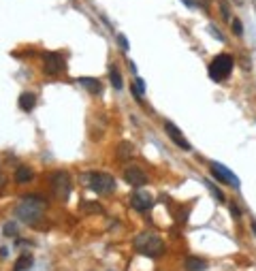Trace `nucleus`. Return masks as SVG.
<instances>
[{
  "label": "nucleus",
  "instance_id": "f257e3e1",
  "mask_svg": "<svg viewBox=\"0 0 256 271\" xmlns=\"http://www.w3.org/2000/svg\"><path fill=\"white\" fill-rule=\"evenodd\" d=\"M45 209H47V199L39 197V194H26L15 207V216L26 225H37Z\"/></svg>",
  "mask_w": 256,
  "mask_h": 271
},
{
  "label": "nucleus",
  "instance_id": "f03ea898",
  "mask_svg": "<svg viewBox=\"0 0 256 271\" xmlns=\"http://www.w3.org/2000/svg\"><path fill=\"white\" fill-rule=\"evenodd\" d=\"M135 250L143 256L158 258L162 252H165V244H162V239L158 237V235L141 233V235H137V239H135Z\"/></svg>",
  "mask_w": 256,
  "mask_h": 271
},
{
  "label": "nucleus",
  "instance_id": "7ed1b4c3",
  "mask_svg": "<svg viewBox=\"0 0 256 271\" xmlns=\"http://www.w3.org/2000/svg\"><path fill=\"white\" fill-rule=\"evenodd\" d=\"M233 64H235L233 56H229V54H220V56H216V58L212 60V64H209V77H212L213 81H224V79L231 75Z\"/></svg>",
  "mask_w": 256,
  "mask_h": 271
},
{
  "label": "nucleus",
  "instance_id": "20e7f679",
  "mask_svg": "<svg viewBox=\"0 0 256 271\" xmlns=\"http://www.w3.org/2000/svg\"><path fill=\"white\" fill-rule=\"evenodd\" d=\"M88 186L96 194H111L115 190V180L113 175L105 173V171H96V173L88 175Z\"/></svg>",
  "mask_w": 256,
  "mask_h": 271
},
{
  "label": "nucleus",
  "instance_id": "39448f33",
  "mask_svg": "<svg viewBox=\"0 0 256 271\" xmlns=\"http://www.w3.org/2000/svg\"><path fill=\"white\" fill-rule=\"evenodd\" d=\"M43 70L47 75H60L66 70V60L58 51H45L43 54Z\"/></svg>",
  "mask_w": 256,
  "mask_h": 271
},
{
  "label": "nucleus",
  "instance_id": "423d86ee",
  "mask_svg": "<svg viewBox=\"0 0 256 271\" xmlns=\"http://www.w3.org/2000/svg\"><path fill=\"white\" fill-rule=\"evenodd\" d=\"M71 188H73L71 178H68L66 171H56V173L51 175V190H54L62 201H66V199L71 197Z\"/></svg>",
  "mask_w": 256,
  "mask_h": 271
},
{
  "label": "nucleus",
  "instance_id": "0eeeda50",
  "mask_svg": "<svg viewBox=\"0 0 256 271\" xmlns=\"http://www.w3.org/2000/svg\"><path fill=\"white\" fill-rule=\"evenodd\" d=\"M212 175H213V178H216L218 181H222V184L233 186L235 190H239V188H241L239 178H237V175L233 173L229 167H224V164H220V162H212Z\"/></svg>",
  "mask_w": 256,
  "mask_h": 271
},
{
  "label": "nucleus",
  "instance_id": "6e6552de",
  "mask_svg": "<svg viewBox=\"0 0 256 271\" xmlns=\"http://www.w3.org/2000/svg\"><path fill=\"white\" fill-rule=\"evenodd\" d=\"M165 133H167V137L175 143L179 150H186V152H190L192 150V145L186 141V137H184V133L179 131V128L173 124V122H165Z\"/></svg>",
  "mask_w": 256,
  "mask_h": 271
},
{
  "label": "nucleus",
  "instance_id": "1a4fd4ad",
  "mask_svg": "<svg viewBox=\"0 0 256 271\" xmlns=\"http://www.w3.org/2000/svg\"><path fill=\"white\" fill-rule=\"evenodd\" d=\"M124 180L126 184H130L132 188H141L148 184V175H145V171H141L139 167H128L124 171Z\"/></svg>",
  "mask_w": 256,
  "mask_h": 271
},
{
  "label": "nucleus",
  "instance_id": "9d476101",
  "mask_svg": "<svg viewBox=\"0 0 256 271\" xmlns=\"http://www.w3.org/2000/svg\"><path fill=\"white\" fill-rule=\"evenodd\" d=\"M130 205H132V209H135V211H141V214H145V211H149V209L154 207V201H152V197H149V194L135 192V194H132V199H130Z\"/></svg>",
  "mask_w": 256,
  "mask_h": 271
},
{
  "label": "nucleus",
  "instance_id": "9b49d317",
  "mask_svg": "<svg viewBox=\"0 0 256 271\" xmlns=\"http://www.w3.org/2000/svg\"><path fill=\"white\" fill-rule=\"evenodd\" d=\"M115 154H118L120 160H130V158L135 156V145L128 143V141H122V143H118V147H115Z\"/></svg>",
  "mask_w": 256,
  "mask_h": 271
},
{
  "label": "nucleus",
  "instance_id": "f8f14e48",
  "mask_svg": "<svg viewBox=\"0 0 256 271\" xmlns=\"http://www.w3.org/2000/svg\"><path fill=\"white\" fill-rule=\"evenodd\" d=\"M207 261H203L201 256H188L186 258V271H205Z\"/></svg>",
  "mask_w": 256,
  "mask_h": 271
},
{
  "label": "nucleus",
  "instance_id": "ddd939ff",
  "mask_svg": "<svg viewBox=\"0 0 256 271\" xmlns=\"http://www.w3.org/2000/svg\"><path fill=\"white\" fill-rule=\"evenodd\" d=\"M77 84H79V86H84L85 90L94 92V94H101V90H103L101 81L94 79V77H79V79H77Z\"/></svg>",
  "mask_w": 256,
  "mask_h": 271
},
{
  "label": "nucleus",
  "instance_id": "4468645a",
  "mask_svg": "<svg viewBox=\"0 0 256 271\" xmlns=\"http://www.w3.org/2000/svg\"><path fill=\"white\" fill-rule=\"evenodd\" d=\"M34 105H37V94L24 92V94L20 96V109H21V111H32Z\"/></svg>",
  "mask_w": 256,
  "mask_h": 271
},
{
  "label": "nucleus",
  "instance_id": "2eb2a0df",
  "mask_svg": "<svg viewBox=\"0 0 256 271\" xmlns=\"http://www.w3.org/2000/svg\"><path fill=\"white\" fill-rule=\"evenodd\" d=\"M32 178H34V173H32L30 167H20L15 171V181H17V184H28V181H32Z\"/></svg>",
  "mask_w": 256,
  "mask_h": 271
},
{
  "label": "nucleus",
  "instance_id": "dca6fc26",
  "mask_svg": "<svg viewBox=\"0 0 256 271\" xmlns=\"http://www.w3.org/2000/svg\"><path fill=\"white\" fill-rule=\"evenodd\" d=\"M109 81H111V86L115 88V90H122V88H124L120 70H118V67H113V64H111V68H109Z\"/></svg>",
  "mask_w": 256,
  "mask_h": 271
},
{
  "label": "nucleus",
  "instance_id": "f3484780",
  "mask_svg": "<svg viewBox=\"0 0 256 271\" xmlns=\"http://www.w3.org/2000/svg\"><path fill=\"white\" fill-rule=\"evenodd\" d=\"M32 256L30 254H21L20 258L15 261V265H13V271H26V269H30L32 267Z\"/></svg>",
  "mask_w": 256,
  "mask_h": 271
},
{
  "label": "nucleus",
  "instance_id": "a211bd4d",
  "mask_svg": "<svg viewBox=\"0 0 256 271\" xmlns=\"http://www.w3.org/2000/svg\"><path fill=\"white\" fill-rule=\"evenodd\" d=\"M130 90H132V94H135L137 98H141L143 94H145V81H143L141 77H137V79H135V84H132V88H130Z\"/></svg>",
  "mask_w": 256,
  "mask_h": 271
},
{
  "label": "nucleus",
  "instance_id": "6ab92c4d",
  "mask_svg": "<svg viewBox=\"0 0 256 271\" xmlns=\"http://www.w3.org/2000/svg\"><path fill=\"white\" fill-rule=\"evenodd\" d=\"M205 184H207V188H209V192L213 194V199H216V201H220V203H224V194L220 192V188H216V186L212 184V181H205Z\"/></svg>",
  "mask_w": 256,
  "mask_h": 271
},
{
  "label": "nucleus",
  "instance_id": "aec40b11",
  "mask_svg": "<svg viewBox=\"0 0 256 271\" xmlns=\"http://www.w3.org/2000/svg\"><path fill=\"white\" fill-rule=\"evenodd\" d=\"M231 26H233V32H235V37H241V34H243V26H241V22L237 20V17H233V20H231Z\"/></svg>",
  "mask_w": 256,
  "mask_h": 271
},
{
  "label": "nucleus",
  "instance_id": "412c9836",
  "mask_svg": "<svg viewBox=\"0 0 256 271\" xmlns=\"http://www.w3.org/2000/svg\"><path fill=\"white\" fill-rule=\"evenodd\" d=\"M220 13H222V20L224 22H231L233 15L229 13V7H226V2H220Z\"/></svg>",
  "mask_w": 256,
  "mask_h": 271
},
{
  "label": "nucleus",
  "instance_id": "4be33fe9",
  "mask_svg": "<svg viewBox=\"0 0 256 271\" xmlns=\"http://www.w3.org/2000/svg\"><path fill=\"white\" fill-rule=\"evenodd\" d=\"M84 205H85V207H84L85 211H94V214H101V211H103L98 203H84Z\"/></svg>",
  "mask_w": 256,
  "mask_h": 271
},
{
  "label": "nucleus",
  "instance_id": "5701e85b",
  "mask_svg": "<svg viewBox=\"0 0 256 271\" xmlns=\"http://www.w3.org/2000/svg\"><path fill=\"white\" fill-rule=\"evenodd\" d=\"M2 233H4V235H17V226L13 225V222H9V225H4Z\"/></svg>",
  "mask_w": 256,
  "mask_h": 271
},
{
  "label": "nucleus",
  "instance_id": "b1692460",
  "mask_svg": "<svg viewBox=\"0 0 256 271\" xmlns=\"http://www.w3.org/2000/svg\"><path fill=\"white\" fill-rule=\"evenodd\" d=\"M229 211H231V214L235 216V218H239V216H241V211L237 209V205H235V203H229Z\"/></svg>",
  "mask_w": 256,
  "mask_h": 271
},
{
  "label": "nucleus",
  "instance_id": "393cba45",
  "mask_svg": "<svg viewBox=\"0 0 256 271\" xmlns=\"http://www.w3.org/2000/svg\"><path fill=\"white\" fill-rule=\"evenodd\" d=\"M118 43H120V47H122V49H124V51H128V41H126L124 37H122V34H118Z\"/></svg>",
  "mask_w": 256,
  "mask_h": 271
},
{
  "label": "nucleus",
  "instance_id": "a878e982",
  "mask_svg": "<svg viewBox=\"0 0 256 271\" xmlns=\"http://www.w3.org/2000/svg\"><path fill=\"white\" fill-rule=\"evenodd\" d=\"M209 32H212V34H213V37H216L218 41H224V37H222V34H220V30H218V28H213V26H209Z\"/></svg>",
  "mask_w": 256,
  "mask_h": 271
},
{
  "label": "nucleus",
  "instance_id": "bb28decb",
  "mask_svg": "<svg viewBox=\"0 0 256 271\" xmlns=\"http://www.w3.org/2000/svg\"><path fill=\"white\" fill-rule=\"evenodd\" d=\"M7 254H9L7 248H0V258H7Z\"/></svg>",
  "mask_w": 256,
  "mask_h": 271
},
{
  "label": "nucleus",
  "instance_id": "cd10ccee",
  "mask_svg": "<svg viewBox=\"0 0 256 271\" xmlns=\"http://www.w3.org/2000/svg\"><path fill=\"white\" fill-rule=\"evenodd\" d=\"M4 181H7V178H4V173L0 171V186H4Z\"/></svg>",
  "mask_w": 256,
  "mask_h": 271
},
{
  "label": "nucleus",
  "instance_id": "c85d7f7f",
  "mask_svg": "<svg viewBox=\"0 0 256 271\" xmlns=\"http://www.w3.org/2000/svg\"><path fill=\"white\" fill-rule=\"evenodd\" d=\"M182 2L186 4V7H194V2H192V0H182Z\"/></svg>",
  "mask_w": 256,
  "mask_h": 271
},
{
  "label": "nucleus",
  "instance_id": "c756f323",
  "mask_svg": "<svg viewBox=\"0 0 256 271\" xmlns=\"http://www.w3.org/2000/svg\"><path fill=\"white\" fill-rule=\"evenodd\" d=\"M250 226H252V233L256 235V222H250Z\"/></svg>",
  "mask_w": 256,
  "mask_h": 271
}]
</instances>
